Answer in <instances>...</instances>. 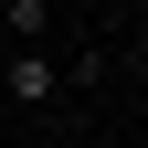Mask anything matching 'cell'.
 <instances>
[{
    "label": "cell",
    "instance_id": "6da1fadb",
    "mask_svg": "<svg viewBox=\"0 0 148 148\" xmlns=\"http://www.w3.org/2000/svg\"><path fill=\"white\" fill-rule=\"evenodd\" d=\"M53 95H64V64H53L42 42H32V53H11V64H0V106H53Z\"/></svg>",
    "mask_w": 148,
    "mask_h": 148
},
{
    "label": "cell",
    "instance_id": "7a4b0ae2",
    "mask_svg": "<svg viewBox=\"0 0 148 148\" xmlns=\"http://www.w3.org/2000/svg\"><path fill=\"white\" fill-rule=\"evenodd\" d=\"M0 32H11V42L32 53V42H42V0H0Z\"/></svg>",
    "mask_w": 148,
    "mask_h": 148
},
{
    "label": "cell",
    "instance_id": "3957f363",
    "mask_svg": "<svg viewBox=\"0 0 148 148\" xmlns=\"http://www.w3.org/2000/svg\"><path fill=\"white\" fill-rule=\"evenodd\" d=\"M0 138H11V106H0Z\"/></svg>",
    "mask_w": 148,
    "mask_h": 148
}]
</instances>
